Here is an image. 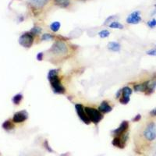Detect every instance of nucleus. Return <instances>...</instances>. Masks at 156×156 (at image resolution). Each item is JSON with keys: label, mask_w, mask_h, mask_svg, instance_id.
Segmentation results:
<instances>
[{"label": "nucleus", "mask_w": 156, "mask_h": 156, "mask_svg": "<svg viewBox=\"0 0 156 156\" xmlns=\"http://www.w3.org/2000/svg\"><path fill=\"white\" fill-rule=\"evenodd\" d=\"M128 128H129V122L126 120L122 121L121 122V124L119 126V127L116 128L112 131V133L115 136H122V134H124L125 133L127 132Z\"/></svg>", "instance_id": "9d476101"}, {"label": "nucleus", "mask_w": 156, "mask_h": 156, "mask_svg": "<svg viewBox=\"0 0 156 156\" xmlns=\"http://www.w3.org/2000/svg\"><path fill=\"white\" fill-rule=\"evenodd\" d=\"M14 124H13V122L10 120H6L2 123V128L5 130H11L14 128Z\"/></svg>", "instance_id": "a211bd4d"}, {"label": "nucleus", "mask_w": 156, "mask_h": 156, "mask_svg": "<svg viewBox=\"0 0 156 156\" xmlns=\"http://www.w3.org/2000/svg\"><path fill=\"white\" fill-rule=\"evenodd\" d=\"M49 51L53 55L61 56L66 55L69 51V48L66 42H64L62 40H56L51 45Z\"/></svg>", "instance_id": "f03ea898"}, {"label": "nucleus", "mask_w": 156, "mask_h": 156, "mask_svg": "<svg viewBox=\"0 0 156 156\" xmlns=\"http://www.w3.org/2000/svg\"><path fill=\"white\" fill-rule=\"evenodd\" d=\"M147 55H151V56H155L156 55V49L155 48H152V49H150L148 51H146Z\"/></svg>", "instance_id": "bb28decb"}, {"label": "nucleus", "mask_w": 156, "mask_h": 156, "mask_svg": "<svg viewBox=\"0 0 156 156\" xmlns=\"http://www.w3.org/2000/svg\"><path fill=\"white\" fill-rule=\"evenodd\" d=\"M133 90L136 92H146L147 90V81L144 82V83H136V84H134L133 85Z\"/></svg>", "instance_id": "2eb2a0df"}, {"label": "nucleus", "mask_w": 156, "mask_h": 156, "mask_svg": "<svg viewBox=\"0 0 156 156\" xmlns=\"http://www.w3.org/2000/svg\"><path fill=\"white\" fill-rule=\"evenodd\" d=\"M75 109H76V114H77L78 117L80 119V120L83 122H84L85 124H90L91 122H90L88 117H87L85 109H84V107L81 104H76L75 105Z\"/></svg>", "instance_id": "423d86ee"}, {"label": "nucleus", "mask_w": 156, "mask_h": 156, "mask_svg": "<svg viewBox=\"0 0 156 156\" xmlns=\"http://www.w3.org/2000/svg\"><path fill=\"white\" fill-rule=\"evenodd\" d=\"M43 144H44V147L45 149H46L47 151H49V152H54V151L52 150V148H51V147H50L49 144H48V141L47 140H45L44 141V143H43Z\"/></svg>", "instance_id": "393cba45"}, {"label": "nucleus", "mask_w": 156, "mask_h": 156, "mask_svg": "<svg viewBox=\"0 0 156 156\" xmlns=\"http://www.w3.org/2000/svg\"><path fill=\"white\" fill-rule=\"evenodd\" d=\"M156 88V74L151 78V80H147V90H146V94H151L154 92V89Z\"/></svg>", "instance_id": "9b49d317"}, {"label": "nucleus", "mask_w": 156, "mask_h": 156, "mask_svg": "<svg viewBox=\"0 0 156 156\" xmlns=\"http://www.w3.org/2000/svg\"><path fill=\"white\" fill-rule=\"evenodd\" d=\"M98 109L99 110L100 112H101L102 114H105V113H108V112H112V106L109 105V103H108V101H103L101 102V104H100V105L98 106Z\"/></svg>", "instance_id": "f8f14e48"}, {"label": "nucleus", "mask_w": 156, "mask_h": 156, "mask_svg": "<svg viewBox=\"0 0 156 156\" xmlns=\"http://www.w3.org/2000/svg\"><path fill=\"white\" fill-rule=\"evenodd\" d=\"M147 24L150 28H154V27H156V20L152 19L151 20H149L147 23Z\"/></svg>", "instance_id": "a878e982"}, {"label": "nucleus", "mask_w": 156, "mask_h": 156, "mask_svg": "<svg viewBox=\"0 0 156 156\" xmlns=\"http://www.w3.org/2000/svg\"><path fill=\"white\" fill-rule=\"evenodd\" d=\"M140 119H141V115H140V114H137V115L133 119V122H138Z\"/></svg>", "instance_id": "c756f323"}, {"label": "nucleus", "mask_w": 156, "mask_h": 156, "mask_svg": "<svg viewBox=\"0 0 156 156\" xmlns=\"http://www.w3.org/2000/svg\"><path fill=\"white\" fill-rule=\"evenodd\" d=\"M54 38H55V36L51 34H48V33L42 34L41 37V41H50V40H53Z\"/></svg>", "instance_id": "5701e85b"}, {"label": "nucleus", "mask_w": 156, "mask_h": 156, "mask_svg": "<svg viewBox=\"0 0 156 156\" xmlns=\"http://www.w3.org/2000/svg\"><path fill=\"white\" fill-rule=\"evenodd\" d=\"M43 56H44V54H43V52H38L37 55V59L38 61H42Z\"/></svg>", "instance_id": "cd10ccee"}, {"label": "nucleus", "mask_w": 156, "mask_h": 156, "mask_svg": "<svg viewBox=\"0 0 156 156\" xmlns=\"http://www.w3.org/2000/svg\"><path fill=\"white\" fill-rule=\"evenodd\" d=\"M133 93V90L128 86L122 87V95L121 98H119V102L122 105H126L129 103V101H130V98L129 96L131 95V94Z\"/></svg>", "instance_id": "0eeeda50"}, {"label": "nucleus", "mask_w": 156, "mask_h": 156, "mask_svg": "<svg viewBox=\"0 0 156 156\" xmlns=\"http://www.w3.org/2000/svg\"><path fill=\"white\" fill-rule=\"evenodd\" d=\"M109 34L110 32L108 30H102L98 32V36L101 38H105V37H108L109 36Z\"/></svg>", "instance_id": "b1692460"}, {"label": "nucleus", "mask_w": 156, "mask_h": 156, "mask_svg": "<svg viewBox=\"0 0 156 156\" xmlns=\"http://www.w3.org/2000/svg\"><path fill=\"white\" fill-rule=\"evenodd\" d=\"M150 115H151V116H156V108L151 110V112H150Z\"/></svg>", "instance_id": "7c9ffc66"}, {"label": "nucleus", "mask_w": 156, "mask_h": 156, "mask_svg": "<svg viewBox=\"0 0 156 156\" xmlns=\"http://www.w3.org/2000/svg\"><path fill=\"white\" fill-rule=\"evenodd\" d=\"M34 36L32 35L30 32H26L19 37V44L23 48H29L32 46V44L34 43Z\"/></svg>", "instance_id": "39448f33"}, {"label": "nucleus", "mask_w": 156, "mask_h": 156, "mask_svg": "<svg viewBox=\"0 0 156 156\" xmlns=\"http://www.w3.org/2000/svg\"><path fill=\"white\" fill-rule=\"evenodd\" d=\"M121 95H122V89H119V90L116 92V94H115V98H116L117 99H119Z\"/></svg>", "instance_id": "c85d7f7f"}, {"label": "nucleus", "mask_w": 156, "mask_h": 156, "mask_svg": "<svg viewBox=\"0 0 156 156\" xmlns=\"http://www.w3.org/2000/svg\"><path fill=\"white\" fill-rule=\"evenodd\" d=\"M108 27L112 29H123V25L117 21H112L108 24Z\"/></svg>", "instance_id": "4be33fe9"}, {"label": "nucleus", "mask_w": 156, "mask_h": 156, "mask_svg": "<svg viewBox=\"0 0 156 156\" xmlns=\"http://www.w3.org/2000/svg\"><path fill=\"white\" fill-rule=\"evenodd\" d=\"M142 20L140 11H134L131 12L126 18V22L129 24H137Z\"/></svg>", "instance_id": "1a4fd4ad"}, {"label": "nucleus", "mask_w": 156, "mask_h": 156, "mask_svg": "<svg viewBox=\"0 0 156 156\" xmlns=\"http://www.w3.org/2000/svg\"><path fill=\"white\" fill-rule=\"evenodd\" d=\"M84 109L90 122L94 124H98L103 119V114L98 108L92 107H84Z\"/></svg>", "instance_id": "7ed1b4c3"}, {"label": "nucleus", "mask_w": 156, "mask_h": 156, "mask_svg": "<svg viewBox=\"0 0 156 156\" xmlns=\"http://www.w3.org/2000/svg\"><path fill=\"white\" fill-rule=\"evenodd\" d=\"M23 99V95L22 94H16V95H14L12 98V101L14 105H19L20 101Z\"/></svg>", "instance_id": "6ab92c4d"}, {"label": "nucleus", "mask_w": 156, "mask_h": 156, "mask_svg": "<svg viewBox=\"0 0 156 156\" xmlns=\"http://www.w3.org/2000/svg\"><path fill=\"white\" fill-rule=\"evenodd\" d=\"M126 142L122 140V138L120 136H115L112 141V144L114 147H116L118 148L123 149L126 147Z\"/></svg>", "instance_id": "ddd939ff"}, {"label": "nucleus", "mask_w": 156, "mask_h": 156, "mask_svg": "<svg viewBox=\"0 0 156 156\" xmlns=\"http://www.w3.org/2000/svg\"><path fill=\"white\" fill-rule=\"evenodd\" d=\"M29 3L36 9H41L46 5L48 0H28Z\"/></svg>", "instance_id": "4468645a"}, {"label": "nucleus", "mask_w": 156, "mask_h": 156, "mask_svg": "<svg viewBox=\"0 0 156 156\" xmlns=\"http://www.w3.org/2000/svg\"><path fill=\"white\" fill-rule=\"evenodd\" d=\"M83 1H84V0H83Z\"/></svg>", "instance_id": "473e14b6"}, {"label": "nucleus", "mask_w": 156, "mask_h": 156, "mask_svg": "<svg viewBox=\"0 0 156 156\" xmlns=\"http://www.w3.org/2000/svg\"><path fill=\"white\" fill-rule=\"evenodd\" d=\"M120 48V44L116 41H110L108 44V49L111 51H119Z\"/></svg>", "instance_id": "dca6fc26"}, {"label": "nucleus", "mask_w": 156, "mask_h": 156, "mask_svg": "<svg viewBox=\"0 0 156 156\" xmlns=\"http://www.w3.org/2000/svg\"><path fill=\"white\" fill-rule=\"evenodd\" d=\"M48 80L52 89V91L55 94H62L66 92V88L62 84L60 77L58 76V69H50L48 73Z\"/></svg>", "instance_id": "f257e3e1"}, {"label": "nucleus", "mask_w": 156, "mask_h": 156, "mask_svg": "<svg viewBox=\"0 0 156 156\" xmlns=\"http://www.w3.org/2000/svg\"><path fill=\"white\" fill-rule=\"evenodd\" d=\"M60 27H61V23L60 22H58V21H55L50 24V29H51V31H53V32L58 31V30H59V28H60Z\"/></svg>", "instance_id": "aec40b11"}, {"label": "nucleus", "mask_w": 156, "mask_h": 156, "mask_svg": "<svg viewBox=\"0 0 156 156\" xmlns=\"http://www.w3.org/2000/svg\"><path fill=\"white\" fill-rule=\"evenodd\" d=\"M154 156H156V152L154 154Z\"/></svg>", "instance_id": "2f4dec72"}, {"label": "nucleus", "mask_w": 156, "mask_h": 156, "mask_svg": "<svg viewBox=\"0 0 156 156\" xmlns=\"http://www.w3.org/2000/svg\"><path fill=\"white\" fill-rule=\"evenodd\" d=\"M41 31H42V29L40 27H37V26H34V27H32L31 30H30V33L32 34V35L34 36H37L39 34H41Z\"/></svg>", "instance_id": "412c9836"}, {"label": "nucleus", "mask_w": 156, "mask_h": 156, "mask_svg": "<svg viewBox=\"0 0 156 156\" xmlns=\"http://www.w3.org/2000/svg\"><path fill=\"white\" fill-rule=\"evenodd\" d=\"M144 136L148 141H152L156 138V124L150 122L144 130Z\"/></svg>", "instance_id": "20e7f679"}, {"label": "nucleus", "mask_w": 156, "mask_h": 156, "mask_svg": "<svg viewBox=\"0 0 156 156\" xmlns=\"http://www.w3.org/2000/svg\"><path fill=\"white\" fill-rule=\"evenodd\" d=\"M54 3L61 8H66L70 3V0H53Z\"/></svg>", "instance_id": "f3484780"}, {"label": "nucleus", "mask_w": 156, "mask_h": 156, "mask_svg": "<svg viewBox=\"0 0 156 156\" xmlns=\"http://www.w3.org/2000/svg\"><path fill=\"white\" fill-rule=\"evenodd\" d=\"M28 118V113L26 110H21L16 112L12 117V122L14 123H20L26 121Z\"/></svg>", "instance_id": "6e6552de"}]
</instances>
